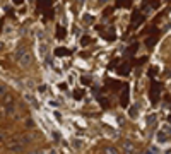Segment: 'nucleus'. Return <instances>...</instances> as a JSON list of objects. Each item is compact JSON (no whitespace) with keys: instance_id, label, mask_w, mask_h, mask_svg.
I'll list each match as a JSON object with an SVG mask.
<instances>
[{"instance_id":"f257e3e1","label":"nucleus","mask_w":171,"mask_h":154,"mask_svg":"<svg viewBox=\"0 0 171 154\" xmlns=\"http://www.w3.org/2000/svg\"><path fill=\"white\" fill-rule=\"evenodd\" d=\"M16 60L19 62L22 67H27V65L31 63V53H29L26 48H19V50L16 52Z\"/></svg>"},{"instance_id":"f03ea898","label":"nucleus","mask_w":171,"mask_h":154,"mask_svg":"<svg viewBox=\"0 0 171 154\" xmlns=\"http://www.w3.org/2000/svg\"><path fill=\"white\" fill-rule=\"evenodd\" d=\"M7 149H9V151H12V153H22V151H24V146L21 144L19 139H12V140H9Z\"/></svg>"},{"instance_id":"7ed1b4c3","label":"nucleus","mask_w":171,"mask_h":154,"mask_svg":"<svg viewBox=\"0 0 171 154\" xmlns=\"http://www.w3.org/2000/svg\"><path fill=\"white\" fill-rule=\"evenodd\" d=\"M156 139H157L159 144H168V142H170V132H168V130H159V132L156 134Z\"/></svg>"},{"instance_id":"20e7f679","label":"nucleus","mask_w":171,"mask_h":154,"mask_svg":"<svg viewBox=\"0 0 171 154\" xmlns=\"http://www.w3.org/2000/svg\"><path fill=\"white\" fill-rule=\"evenodd\" d=\"M3 104H5V110H7V113H12L14 111V98L12 96H7L3 98Z\"/></svg>"},{"instance_id":"39448f33","label":"nucleus","mask_w":171,"mask_h":154,"mask_svg":"<svg viewBox=\"0 0 171 154\" xmlns=\"http://www.w3.org/2000/svg\"><path fill=\"white\" fill-rule=\"evenodd\" d=\"M123 154H137V153H135V149H133V146L130 144V142H127V144H125Z\"/></svg>"},{"instance_id":"423d86ee","label":"nucleus","mask_w":171,"mask_h":154,"mask_svg":"<svg viewBox=\"0 0 171 154\" xmlns=\"http://www.w3.org/2000/svg\"><path fill=\"white\" fill-rule=\"evenodd\" d=\"M72 146H74V149H76V151H79V149H82L84 142H82L80 139H72Z\"/></svg>"},{"instance_id":"0eeeda50","label":"nucleus","mask_w":171,"mask_h":154,"mask_svg":"<svg viewBox=\"0 0 171 154\" xmlns=\"http://www.w3.org/2000/svg\"><path fill=\"white\" fill-rule=\"evenodd\" d=\"M104 154H118V149L115 147V146H108V147H104Z\"/></svg>"},{"instance_id":"6e6552de","label":"nucleus","mask_w":171,"mask_h":154,"mask_svg":"<svg viewBox=\"0 0 171 154\" xmlns=\"http://www.w3.org/2000/svg\"><path fill=\"white\" fill-rule=\"evenodd\" d=\"M39 53H41V57H46L48 48H46V45H45V43H41V45H39Z\"/></svg>"},{"instance_id":"1a4fd4ad","label":"nucleus","mask_w":171,"mask_h":154,"mask_svg":"<svg viewBox=\"0 0 171 154\" xmlns=\"http://www.w3.org/2000/svg\"><path fill=\"white\" fill-rule=\"evenodd\" d=\"M26 99H27V101H29V103H31L33 106H38V103H36V99H34V98L31 96V94H27V96H26Z\"/></svg>"},{"instance_id":"9d476101","label":"nucleus","mask_w":171,"mask_h":154,"mask_svg":"<svg viewBox=\"0 0 171 154\" xmlns=\"http://www.w3.org/2000/svg\"><path fill=\"white\" fill-rule=\"evenodd\" d=\"M26 127L33 129V127H34V122H33V120H26Z\"/></svg>"},{"instance_id":"9b49d317","label":"nucleus","mask_w":171,"mask_h":154,"mask_svg":"<svg viewBox=\"0 0 171 154\" xmlns=\"http://www.w3.org/2000/svg\"><path fill=\"white\" fill-rule=\"evenodd\" d=\"M5 91H7L5 84H0V96H2V94H5Z\"/></svg>"},{"instance_id":"f8f14e48","label":"nucleus","mask_w":171,"mask_h":154,"mask_svg":"<svg viewBox=\"0 0 171 154\" xmlns=\"http://www.w3.org/2000/svg\"><path fill=\"white\" fill-rule=\"evenodd\" d=\"M84 22H87V24L93 22V17H91V16H86V17H84Z\"/></svg>"},{"instance_id":"ddd939ff","label":"nucleus","mask_w":171,"mask_h":154,"mask_svg":"<svg viewBox=\"0 0 171 154\" xmlns=\"http://www.w3.org/2000/svg\"><path fill=\"white\" fill-rule=\"evenodd\" d=\"M46 154H57V151L55 149H50V151H46Z\"/></svg>"},{"instance_id":"4468645a","label":"nucleus","mask_w":171,"mask_h":154,"mask_svg":"<svg viewBox=\"0 0 171 154\" xmlns=\"http://www.w3.org/2000/svg\"><path fill=\"white\" fill-rule=\"evenodd\" d=\"M142 154H144V153H142Z\"/></svg>"}]
</instances>
